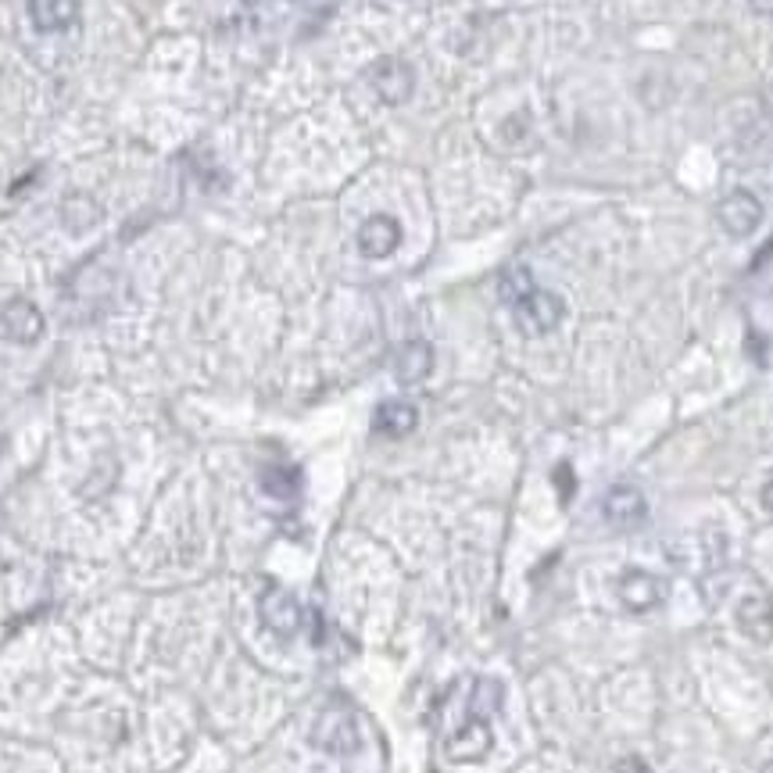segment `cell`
Returning <instances> with one entry per match:
<instances>
[{
	"label": "cell",
	"mask_w": 773,
	"mask_h": 773,
	"mask_svg": "<svg viewBox=\"0 0 773 773\" xmlns=\"http://www.w3.org/2000/svg\"><path fill=\"white\" fill-rule=\"evenodd\" d=\"M559 484H562V498H570V466H559Z\"/></svg>",
	"instance_id": "obj_21"
},
{
	"label": "cell",
	"mask_w": 773,
	"mask_h": 773,
	"mask_svg": "<svg viewBox=\"0 0 773 773\" xmlns=\"http://www.w3.org/2000/svg\"><path fill=\"white\" fill-rule=\"evenodd\" d=\"M262 490L273 498H294L301 490V473L294 466H265L262 470Z\"/></svg>",
	"instance_id": "obj_16"
},
{
	"label": "cell",
	"mask_w": 773,
	"mask_h": 773,
	"mask_svg": "<svg viewBox=\"0 0 773 773\" xmlns=\"http://www.w3.org/2000/svg\"><path fill=\"white\" fill-rule=\"evenodd\" d=\"M738 627L755 644L773 641V598L770 595H744L738 601Z\"/></svg>",
	"instance_id": "obj_11"
},
{
	"label": "cell",
	"mask_w": 773,
	"mask_h": 773,
	"mask_svg": "<svg viewBox=\"0 0 773 773\" xmlns=\"http://www.w3.org/2000/svg\"><path fill=\"white\" fill-rule=\"evenodd\" d=\"M47 322L44 312L30 301V298H11L0 305V333L8 336L11 344H36L44 336Z\"/></svg>",
	"instance_id": "obj_5"
},
{
	"label": "cell",
	"mask_w": 773,
	"mask_h": 773,
	"mask_svg": "<svg viewBox=\"0 0 773 773\" xmlns=\"http://www.w3.org/2000/svg\"><path fill=\"white\" fill-rule=\"evenodd\" d=\"M416 423H419V412L409 401H384L373 416V430L384 433V438H405V433L416 430Z\"/></svg>",
	"instance_id": "obj_14"
},
{
	"label": "cell",
	"mask_w": 773,
	"mask_h": 773,
	"mask_svg": "<svg viewBox=\"0 0 773 773\" xmlns=\"http://www.w3.org/2000/svg\"><path fill=\"white\" fill-rule=\"evenodd\" d=\"M312 744H319L322 752H333V755L355 752L358 744H362L355 716H351L347 709H336V706L322 709L319 720H316V727H312Z\"/></svg>",
	"instance_id": "obj_3"
},
{
	"label": "cell",
	"mask_w": 773,
	"mask_h": 773,
	"mask_svg": "<svg viewBox=\"0 0 773 773\" xmlns=\"http://www.w3.org/2000/svg\"><path fill=\"white\" fill-rule=\"evenodd\" d=\"M763 201L755 198L752 190H730L727 198L716 208V219H720V227L744 241V236H752L759 230V222H763Z\"/></svg>",
	"instance_id": "obj_4"
},
{
	"label": "cell",
	"mask_w": 773,
	"mask_h": 773,
	"mask_svg": "<svg viewBox=\"0 0 773 773\" xmlns=\"http://www.w3.org/2000/svg\"><path fill=\"white\" fill-rule=\"evenodd\" d=\"M512 316H516V327L527 336H544L559 327L562 316H566V301H562L555 290L533 287L523 301L512 305Z\"/></svg>",
	"instance_id": "obj_1"
},
{
	"label": "cell",
	"mask_w": 773,
	"mask_h": 773,
	"mask_svg": "<svg viewBox=\"0 0 773 773\" xmlns=\"http://www.w3.org/2000/svg\"><path fill=\"white\" fill-rule=\"evenodd\" d=\"M763 773H773V763H766V766H763Z\"/></svg>",
	"instance_id": "obj_22"
},
{
	"label": "cell",
	"mask_w": 773,
	"mask_h": 773,
	"mask_svg": "<svg viewBox=\"0 0 773 773\" xmlns=\"http://www.w3.org/2000/svg\"><path fill=\"white\" fill-rule=\"evenodd\" d=\"M612 773H652V770H649V763H644L641 755H623Z\"/></svg>",
	"instance_id": "obj_18"
},
{
	"label": "cell",
	"mask_w": 773,
	"mask_h": 773,
	"mask_svg": "<svg viewBox=\"0 0 773 773\" xmlns=\"http://www.w3.org/2000/svg\"><path fill=\"white\" fill-rule=\"evenodd\" d=\"M749 8L755 11V15L773 19V0H749Z\"/></svg>",
	"instance_id": "obj_19"
},
{
	"label": "cell",
	"mask_w": 773,
	"mask_h": 773,
	"mask_svg": "<svg viewBox=\"0 0 773 773\" xmlns=\"http://www.w3.org/2000/svg\"><path fill=\"white\" fill-rule=\"evenodd\" d=\"M25 11L40 33H65L79 22V0H25Z\"/></svg>",
	"instance_id": "obj_12"
},
{
	"label": "cell",
	"mask_w": 773,
	"mask_h": 773,
	"mask_svg": "<svg viewBox=\"0 0 773 773\" xmlns=\"http://www.w3.org/2000/svg\"><path fill=\"white\" fill-rule=\"evenodd\" d=\"M433 369V347L427 341H405L395 351V376L398 384H423Z\"/></svg>",
	"instance_id": "obj_13"
},
{
	"label": "cell",
	"mask_w": 773,
	"mask_h": 773,
	"mask_svg": "<svg viewBox=\"0 0 773 773\" xmlns=\"http://www.w3.org/2000/svg\"><path fill=\"white\" fill-rule=\"evenodd\" d=\"M601 516L606 523L616 530H630V527H641L649 519V501L634 487V484H616L609 487V495L601 498Z\"/></svg>",
	"instance_id": "obj_6"
},
{
	"label": "cell",
	"mask_w": 773,
	"mask_h": 773,
	"mask_svg": "<svg viewBox=\"0 0 773 773\" xmlns=\"http://www.w3.org/2000/svg\"><path fill=\"white\" fill-rule=\"evenodd\" d=\"M501 684L498 681H490V677H481L473 684V695H470V716H476V720H490L498 709H501Z\"/></svg>",
	"instance_id": "obj_15"
},
{
	"label": "cell",
	"mask_w": 773,
	"mask_h": 773,
	"mask_svg": "<svg viewBox=\"0 0 773 773\" xmlns=\"http://www.w3.org/2000/svg\"><path fill=\"white\" fill-rule=\"evenodd\" d=\"M369 87L384 104L398 108L416 93V68L398 54H384L369 65Z\"/></svg>",
	"instance_id": "obj_2"
},
{
	"label": "cell",
	"mask_w": 773,
	"mask_h": 773,
	"mask_svg": "<svg viewBox=\"0 0 773 773\" xmlns=\"http://www.w3.org/2000/svg\"><path fill=\"white\" fill-rule=\"evenodd\" d=\"M401 244V227L390 216H369L358 230V251L365 258H387Z\"/></svg>",
	"instance_id": "obj_10"
},
{
	"label": "cell",
	"mask_w": 773,
	"mask_h": 773,
	"mask_svg": "<svg viewBox=\"0 0 773 773\" xmlns=\"http://www.w3.org/2000/svg\"><path fill=\"white\" fill-rule=\"evenodd\" d=\"M533 287H538V284H533V276H530L527 265H509V269L501 273V284H498L501 301L509 305V308H512L516 301H523Z\"/></svg>",
	"instance_id": "obj_17"
},
{
	"label": "cell",
	"mask_w": 773,
	"mask_h": 773,
	"mask_svg": "<svg viewBox=\"0 0 773 773\" xmlns=\"http://www.w3.org/2000/svg\"><path fill=\"white\" fill-rule=\"evenodd\" d=\"M620 592V601L630 612H652L655 606H663L666 598V581H659L649 570H627L616 584Z\"/></svg>",
	"instance_id": "obj_8"
},
{
	"label": "cell",
	"mask_w": 773,
	"mask_h": 773,
	"mask_svg": "<svg viewBox=\"0 0 773 773\" xmlns=\"http://www.w3.org/2000/svg\"><path fill=\"white\" fill-rule=\"evenodd\" d=\"M258 616H262V623L279 638H294L301 630V620H305L298 598H294L290 592H284V587H269V592L262 595Z\"/></svg>",
	"instance_id": "obj_7"
},
{
	"label": "cell",
	"mask_w": 773,
	"mask_h": 773,
	"mask_svg": "<svg viewBox=\"0 0 773 773\" xmlns=\"http://www.w3.org/2000/svg\"><path fill=\"white\" fill-rule=\"evenodd\" d=\"M759 498H763V509L773 512V476H766V484H763V490H759Z\"/></svg>",
	"instance_id": "obj_20"
},
{
	"label": "cell",
	"mask_w": 773,
	"mask_h": 773,
	"mask_svg": "<svg viewBox=\"0 0 773 773\" xmlns=\"http://www.w3.org/2000/svg\"><path fill=\"white\" fill-rule=\"evenodd\" d=\"M490 744H495L490 720L466 716V724H462L452 735V741H448V759H452V763H476V759H484L490 752Z\"/></svg>",
	"instance_id": "obj_9"
}]
</instances>
